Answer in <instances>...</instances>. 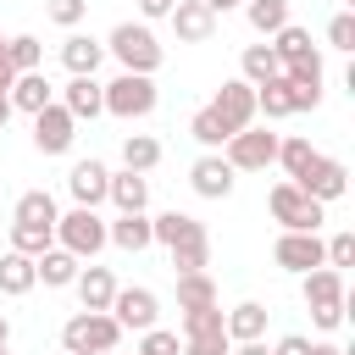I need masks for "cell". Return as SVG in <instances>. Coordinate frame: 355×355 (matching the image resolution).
Listing matches in <instances>:
<instances>
[{
    "instance_id": "cell-1",
    "label": "cell",
    "mask_w": 355,
    "mask_h": 355,
    "mask_svg": "<svg viewBox=\"0 0 355 355\" xmlns=\"http://www.w3.org/2000/svg\"><path fill=\"white\" fill-rule=\"evenodd\" d=\"M150 233H155V244H166L178 277H183V272H205V261H211L205 222H194L189 211H161V216H150Z\"/></svg>"
},
{
    "instance_id": "cell-2",
    "label": "cell",
    "mask_w": 355,
    "mask_h": 355,
    "mask_svg": "<svg viewBox=\"0 0 355 355\" xmlns=\"http://www.w3.org/2000/svg\"><path fill=\"white\" fill-rule=\"evenodd\" d=\"M105 55H116L122 61V72H144V78H155V67H161V39L150 33V22H116L111 28V39H105Z\"/></svg>"
},
{
    "instance_id": "cell-3",
    "label": "cell",
    "mask_w": 355,
    "mask_h": 355,
    "mask_svg": "<svg viewBox=\"0 0 355 355\" xmlns=\"http://www.w3.org/2000/svg\"><path fill=\"white\" fill-rule=\"evenodd\" d=\"M61 344H67V355H116L122 327L111 322V311H78L61 327Z\"/></svg>"
},
{
    "instance_id": "cell-4",
    "label": "cell",
    "mask_w": 355,
    "mask_h": 355,
    "mask_svg": "<svg viewBox=\"0 0 355 355\" xmlns=\"http://www.w3.org/2000/svg\"><path fill=\"white\" fill-rule=\"evenodd\" d=\"M266 205H272V222H283V233H316V227L327 222V205H316L311 194H300L288 178H283V183H272Z\"/></svg>"
},
{
    "instance_id": "cell-5",
    "label": "cell",
    "mask_w": 355,
    "mask_h": 355,
    "mask_svg": "<svg viewBox=\"0 0 355 355\" xmlns=\"http://www.w3.org/2000/svg\"><path fill=\"white\" fill-rule=\"evenodd\" d=\"M55 244H61L67 255H78V261H94V255L105 250V216L72 205L67 216H55Z\"/></svg>"
},
{
    "instance_id": "cell-6",
    "label": "cell",
    "mask_w": 355,
    "mask_h": 355,
    "mask_svg": "<svg viewBox=\"0 0 355 355\" xmlns=\"http://www.w3.org/2000/svg\"><path fill=\"white\" fill-rule=\"evenodd\" d=\"M155 100H161V94H155V78H144V72H116V78L105 83V111L122 116V122L150 116Z\"/></svg>"
},
{
    "instance_id": "cell-7",
    "label": "cell",
    "mask_w": 355,
    "mask_h": 355,
    "mask_svg": "<svg viewBox=\"0 0 355 355\" xmlns=\"http://www.w3.org/2000/svg\"><path fill=\"white\" fill-rule=\"evenodd\" d=\"M305 305H311V322L316 327H338L344 322V272H333V266H316V272H305Z\"/></svg>"
},
{
    "instance_id": "cell-8",
    "label": "cell",
    "mask_w": 355,
    "mask_h": 355,
    "mask_svg": "<svg viewBox=\"0 0 355 355\" xmlns=\"http://www.w3.org/2000/svg\"><path fill=\"white\" fill-rule=\"evenodd\" d=\"M222 161H227L233 172H266V166L277 161V133H272V128H244V133H233V139L222 144Z\"/></svg>"
},
{
    "instance_id": "cell-9",
    "label": "cell",
    "mask_w": 355,
    "mask_h": 355,
    "mask_svg": "<svg viewBox=\"0 0 355 355\" xmlns=\"http://www.w3.org/2000/svg\"><path fill=\"white\" fill-rule=\"evenodd\" d=\"M72 139H78L72 111H67L61 100H50V105L33 116V150H39V155H67V150H72Z\"/></svg>"
},
{
    "instance_id": "cell-10",
    "label": "cell",
    "mask_w": 355,
    "mask_h": 355,
    "mask_svg": "<svg viewBox=\"0 0 355 355\" xmlns=\"http://www.w3.org/2000/svg\"><path fill=\"white\" fill-rule=\"evenodd\" d=\"M294 189H300V194H311L316 205H327V200H338V194L349 189V166H344V161H333V155H311V166L294 178Z\"/></svg>"
},
{
    "instance_id": "cell-11",
    "label": "cell",
    "mask_w": 355,
    "mask_h": 355,
    "mask_svg": "<svg viewBox=\"0 0 355 355\" xmlns=\"http://www.w3.org/2000/svg\"><path fill=\"white\" fill-rule=\"evenodd\" d=\"M155 316H161V300H155V288H144V283H133V288H116V300H111V322L128 333H144V327H155Z\"/></svg>"
},
{
    "instance_id": "cell-12",
    "label": "cell",
    "mask_w": 355,
    "mask_h": 355,
    "mask_svg": "<svg viewBox=\"0 0 355 355\" xmlns=\"http://www.w3.org/2000/svg\"><path fill=\"white\" fill-rule=\"evenodd\" d=\"M211 111L222 116V128H227V133H244V128H255V89H250L244 78H227V83L216 89Z\"/></svg>"
},
{
    "instance_id": "cell-13",
    "label": "cell",
    "mask_w": 355,
    "mask_h": 355,
    "mask_svg": "<svg viewBox=\"0 0 355 355\" xmlns=\"http://www.w3.org/2000/svg\"><path fill=\"white\" fill-rule=\"evenodd\" d=\"M272 261L283 266V272H316V266H327V255H322V239L316 233H283L277 244H272Z\"/></svg>"
},
{
    "instance_id": "cell-14",
    "label": "cell",
    "mask_w": 355,
    "mask_h": 355,
    "mask_svg": "<svg viewBox=\"0 0 355 355\" xmlns=\"http://www.w3.org/2000/svg\"><path fill=\"white\" fill-rule=\"evenodd\" d=\"M67 189H72V200H78L83 211H94V205L105 200V189H111V166H105V161H72Z\"/></svg>"
},
{
    "instance_id": "cell-15",
    "label": "cell",
    "mask_w": 355,
    "mask_h": 355,
    "mask_svg": "<svg viewBox=\"0 0 355 355\" xmlns=\"http://www.w3.org/2000/svg\"><path fill=\"white\" fill-rule=\"evenodd\" d=\"M189 183H194L200 200H227V194H233V166H227L222 155H200V161L189 166Z\"/></svg>"
},
{
    "instance_id": "cell-16",
    "label": "cell",
    "mask_w": 355,
    "mask_h": 355,
    "mask_svg": "<svg viewBox=\"0 0 355 355\" xmlns=\"http://www.w3.org/2000/svg\"><path fill=\"white\" fill-rule=\"evenodd\" d=\"M72 288H78V300H83V311H111V300H116V277H111V266H78V277H72Z\"/></svg>"
},
{
    "instance_id": "cell-17",
    "label": "cell",
    "mask_w": 355,
    "mask_h": 355,
    "mask_svg": "<svg viewBox=\"0 0 355 355\" xmlns=\"http://www.w3.org/2000/svg\"><path fill=\"white\" fill-rule=\"evenodd\" d=\"M172 33H178V44H205V39L216 33V17H211L200 0H178V6H172Z\"/></svg>"
},
{
    "instance_id": "cell-18",
    "label": "cell",
    "mask_w": 355,
    "mask_h": 355,
    "mask_svg": "<svg viewBox=\"0 0 355 355\" xmlns=\"http://www.w3.org/2000/svg\"><path fill=\"white\" fill-rule=\"evenodd\" d=\"M105 244H116V250H128V255L150 250V244H155V233H150V216H144V211H122L116 222H105Z\"/></svg>"
},
{
    "instance_id": "cell-19",
    "label": "cell",
    "mask_w": 355,
    "mask_h": 355,
    "mask_svg": "<svg viewBox=\"0 0 355 355\" xmlns=\"http://www.w3.org/2000/svg\"><path fill=\"white\" fill-rule=\"evenodd\" d=\"M6 94H11V111H28V116H39V111L55 100V83H50L44 72H17V83H11Z\"/></svg>"
},
{
    "instance_id": "cell-20",
    "label": "cell",
    "mask_w": 355,
    "mask_h": 355,
    "mask_svg": "<svg viewBox=\"0 0 355 355\" xmlns=\"http://www.w3.org/2000/svg\"><path fill=\"white\" fill-rule=\"evenodd\" d=\"M61 105L72 111V122H94V116L105 111V83H94V78H72V83L61 89Z\"/></svg>"
},
{
    "instance_id": "cell-21",
    "label": "cell",
    "mask_w": 355,
    "mask_h": 355,
    "mask_svg": "<svg viewBox=\"0 0 355 355\" xmlns=\"http://www.w3.org/2000/svg\"><path fill=\"white\" fill-rule=\"evenodd\" d=\"M61 61H67V72H72V78H94V67L105 61V44H100L94 33H67Z\"/></svg>"
},
{
    "instance_id": "cell-22",
    "label": "cell",
    "mask_w": 355,
    "mask_h": 355,
    "mask_svg": "<svg viewBox=\"0 0 355 355\" xmlns=\"http://www.w3.org/2000/svg\"><path fill=\"white\" fill-rule=\"evenodd\" d=\"M222 327H227V344H250L266 333V305L261 300H244L233 311H222Z\"/></svg>"
},
{
    "instance_id": "cell-23",
    "label": "cell",
    "mask_w": 355,
    "mask_h": 355,
    "mask_svg": "<svg viewBox=\"0 0 355 355\" xmlns=\"http://www.w3.org/2000/svg\"><path fill=\"white\" fill-rule=\"evenodd\" d=\"M78 266H83L78 255H67L61 244H50V250H44V255L33 261V277H39L44 288H72V277H78Z\"/></svg>"
},
{
    "instance_id": "cell-24",
    "label": "cell",
    "mask_w": 355,
    "mask_h": 355,
    "mask_svg": "<svg viewBox=\"0 0 355 355\" xmlns=\"http://www.w3.org/2000/svg\"><path fill=\"white\" fill-rule=\"evenodd\" d=\"M105 200L116 205V216H122V211H144V205H150V183H144L139 172H128V166H122V172H111Z\"/></svg>"
},
{
    "instance_id": "cell-25",
    "label": "cell",
    "mask_w": 355,
    "mask_h": 355,
    "mask_svg": "<svg viewBox=\"0 0 355 355\" xmlns=\"http://www.w3.org/2000/svg\"><path fill=\"white\" fill-rule=\"evenodd\" d=\"M239 72H244V83H250V89H261V83L283 78V61L272 55V44H250V50L239 55Z\"/></svg>"
},
{
    "instance_id": "cell-26",
    "label": "cell",
    "mask_w": 355,
    "mask_h": 355,
    "mask_svg": "<svg viewBox=\"0 0 355 355\" xmlns=\"http://www.w3.org/2000/svg\"><path fill=\"white\" fill-rule=\"evenodd\" d=\"M189 133H194V144H200V150H205V155H222V144H227V139H233V133H227V128H222V116H216V111H211V105H200V111H194V116H189Z\"/></svg>"
},
{
    "instance_id": "cell-27",
    "label": "cell",
    "mask_w": 355,
    "mask_h": 355,
    "mask_svg": "<svg viewBox=\"0 0 355 355\" xmlns=\"http://www.w3.org/2000/svg\"><path fill=\"white\" fill-rule=\"evenodd\" d=\"M33 283H39V277H33V255L6 250V255H0V294H11V300H17V294H28Z\"/></svg>"
},
{
    "instance_id": "cell-28",
    "label": "cell",
    "mask_w": 355,
    "mask_h": 355,
    "mask_svg": "<svg viewBox=\"0 0 355 355\" xmlns=\"http://www.w3.org/2000/svg\"><path fill=\"white\" fill-rule=\"evenodd\" d=\"M122 166L139 172V178L155 172V166H161V144H155L150 133H128V139H122Z\"/></svg>"
},
{
    "instance_id": "cell-29",
    "label": "cell",
    "mask_w": 355,
    "mask_h": 355,
    "mask_svg": "<svg viewBox=\"0 0 355 355\" xmlns=\"http://www.w3.org/2000/svg\"><path fill=\"white\" fill-rule=\"evenodd\" d=\"M216 305V283L205 272H183L178 277V311H211Z\"/></svg>"
},
{
    "instance_id": "cell-30",
    "label": "cell",
    "mask_w": 355,
    "mask_h": 355,
    "mask_svg": "<svg viewBox=\"0 0 355 355\" xmlns=\"http://www.w3.org/2000/svg\"><path fill=\"white\" fill-rule=\"evenodd\" d=\"M311 50H316V44H311V33H305L300 22H283V28L272 33V55H277L283 67H288V61H300V55H311Z\"/></svg>"
},
{
    "instance_id": "cell-31",
    "label": "cell",
    "mask_w": 355,
    "mask_h": 355,
    "mask_svg": "<svg viewBox=\"0 0 355 355\" xmlns=\"http://www.w3.org/2000/svg\"><path fill=\"white\" fill-rule=\"evenodd\" d=\"M39 61H44V44L33 33H11L6 39V67L11 72H39Z\"/></svg>"
},
{
    "instance_id": "cell-32",
    "label": "cell",
    "mask_w": 355,
    "mask_h": 355,
    "mask_svg": "<svg viewBox=\"0 0 355 355\" xmlns=\"http://www.w3.org/2000/svg\"><path fill=\"white\" fill-rule=\"evenodd\" d=\"M255 116H266V122L294 116V105H288V83H283V78H272V83L255 89Z\"/></svg>"
},
{
    "instance_id": "cell-33",
    "label": "cell",
    "mask_w": 355,
    "mask_h": 355,
    "mask_svg": "<svg viewBox=\"0 0 355 355\" xmlns=\"http://www.w3.org/2000/svg\"><path fill=\"white\" fill-rule=\"evenodd\" d=\"M244 17H250V28L255 33H277L283 22H288V0H244Z\"/></svg>"
},
{
    "instance_id": "cell-34",
    "label": "cell",
    "mask_w": 355,
    "mask_h": 355,
    "mask_svg": "<svg viewBox=\"0 0 355 355\" xmlns=\"http://www.w3.org/2000/svg\"><path fill=\"white\" fill-rule=\"evenodd\" d=\"M55 200L44 194V189H28L22 200H17V222H33V227H55Z\"/></svg>"
},
{
    "instance_id": "cell-35",
    "label": "cell",
    "mask_w": 355,
    "mask_h": 355,
    "mask_svg": "<svg viewBox=\"0 0 355 355\" xmlns=\"http://www.w3.org/2000/svg\"><path fill=\"white\" fill-rule=\"evenodd\" d=\"M50 244H55V227H33V222H11V250H17V255H33V261H39V255H44Z\"/></svg>"
},
{
    "instance_id": "cell-36",
    "label": "cell",
    "mask_w": 355,
    "mask_h": 355,
    "mask_svg": "<svg viewBox=\"0 0 355 355\" xmlns=\"http://www.w3.org/2000/svg\"><path fill=\"white\" fill-rule=\"evenodd\" d=\"M189 338H227L222 305H211V311H183V344H189Z\"/></svg>"
},
{
    "instance_id": "cell-37",
    "label": "cell",
    "mask_w": 355,
    "mask_h": 355,
    "mask_svg": "<svg viewBox=\"0 0 355 355\" xmlns=\"http://www.w3.org/2000/svg\"><path fill=\"white\" fill-rule=\"evenodd\" d=\"M311 155H316V150H311V139H300V133H294V139H277V166L288 172V183L311 166Z\"/></svg>"
},
{
    "instance_id": "cell-38",
    "label": "cell",
    "mask_w": 355,
    "mask_h": 355,
    "mask_svg": "<svg viewBox=\"0 0 355 355\" xmlns=\"http://www.w3.org/2000/svg\"><path fill=\"white\" fill-rule=\"evenodd\" d=\"M133 355H183V338L166 333V327H144V338H139Z\"/></svg>"
},
{
    "instance_id": "cell-39",
    "label": "cell",
    "mask_w": 355,
    "mask_h": 355,
    "mask_svg": "<svg viewBox=\"0 0 355 355\" xmlns=\"http://www.w3.org/2000/svg\"><path fill=\"white\" fill-rule=\"evenodd\" d=\"M283 78H288V83H311V89H322V55L311 50V55L288 61V67H283Z\"/></svg>"
},
{
    "instance_id": "cell-40",
    "label": "cell",
    "mask_w": 355,
    "mask_h": 355,
    "mask_svg": "<svg viewBox=\"0 0 355 355\" xmlns=\"http://www.w3.org/2000/svg\"><path fill=\"white\" fill-rule=\"evenodd\" d=\"M322 255H327V266H333V272L355 266V233H333V239L322 244Z\"/></svg>"
},
{
    "instance_id": "cell-41",
    "label": "cell",
    "mask_w": 355,
    "mask_h": 355,
    "mask_svg": "<svg viewBox=\"0 0 355 355\" xmlns=\"http://www.w3.org/2000/svg\"><path fill=\"white\" fill-rule=\"evenodd\" d=\"M327 44H333V50H355V17H349V11H338V17L327 22Z\"/></svg>"
},
{
    "instance_id": "cell-42",
    "label": "cell",
    "mask_w": 355,
    "mask_h": 355,
    "mask_svg": "<svg viewBox=\"0 0 355 355\" xmlns=\"http://www.w3.org/2000/svg\"><path fill=\"white\" fill-rule=\"evenodd\" d=\"M83 11H89V0H50V22H61V28H78Z\"/></svg>"
},
{
    "instance_id": "cell-43",
    "label": "cell",
    "mask_w": 355,
    "mask_h": 355,
    "mask_svg": "<svg viewBox=\"0 0 355 355\" xmlns=\"http://www.w3.org/2000/svg\"><path fill=\"white\" fill-rule=\"evenodd\" d=\"M183 355H233V344L227 338H189Z\"/></svg>"
},
{
    "instance_id": "cell-44",
    "label": "cell",
    "mask_w": 355,
    "mask_h": 355,
    "mask_svg": "<svg viewBox=\"0 0 355 355\" xmlns=\"http://www.w3.org/2000/svg\"><path fill=\"white\" fill-rule=\"evenodd\" d=\"M272 355H311V338H305V333H283V338L272 344Z\"/></svg>"
},
{
    "instance_id": "cell-45",
    "label": "cell",
    "mask_w": 355,
    "mask_h": 355,
    "mask_svg": "<svg viewBox=\"0 0 355 355\" xmlns=\"http://www.w3.org/2000/svg\"><path fill=\"white\" fill-rule=\"evenodd\" d=\"M172 6H178V0H139L144 17H172Z\"/></svg>"
},
{
    "instance_id": "cell-46",
    "label": "cell",
    "mask_w": 355,
    "mask_h": 355,
    "mask_svg": "<svg viewBox=\"0 0 355 355\" xmlns=\"http://www.w3.org/2000/svg\"><path fill=\"white\" fill-rule=\"evenodd\" d=\"M233 355H272V349H266L261 338H250V344H233Z\"/></svg>"
},
{
    "instance_id": "cell-47",
    "label": "cell",
    "mask_w": 355,
    "mask_h": 355,
    "mask_svg": "<svg viewBox=\"0 0 355 355\" xmlns=\"http://www.w3.org/2000/svg\"><path fill=\"white\" fill-rule=\"evenodd\" d=\"M6 122H11V94L0 89V128H6Z\"/></svg>"
},
{
    "instance_id": "cell-48",
    "label": "cell",
    "mask_w": 355,
    "mask_h": 355,
    "mask_svg": "<svg viewBox=\"0 0 355 355\" xmlns=\"http://www.w3.org/2000/svg\"><path fill=\"white\" fill-rule=\"evenodd\" d=\"M200 6H205V11L216 17V11H227V6H239V0H200Z\"/></svg>"
},
{
    "instance_id": "cell-49",
    "label": "cell",
    "mask_w": 355,
    "mask_h": 355,
    "mask_svg": "<svg viewBox=\"0 0 355 355\" xmlns=\"http://www.w3.org/2000/svg\"><path fill=\"white\" fill-rule=\"evenodd\" d=\"M311 355H344L338 344H311Z\"/></svg>"
},
{
    "instance_id": "cell-50",
    "label": "cell",
    "mask_w": 355,
    "mask_h": 355,
    "mask_svg": "<svg viewBox=\"0 0 355 355\" xmlns=\"http://www.w3.org/2000/svg\"><path fill=\"white\" fill-rule=\"evenodd\" d=\"M6 344H11V322L0 316V349H6Z\"/></svg>"
},
{
    "instance_id": "cell-51",
    "label": "cell",
    "mask_w": 355,
    "mask_h": 355,
    "mask_svg": "<svg viewBox=\"0 0 355 355\" xmlns=\"http://www.w3.org/2000/svg\"><path fill=\"white\" fill-rule=\"evenodd\" d=\"M0 355H6V349H0Z\"/></svg>"
}]
</instances>
